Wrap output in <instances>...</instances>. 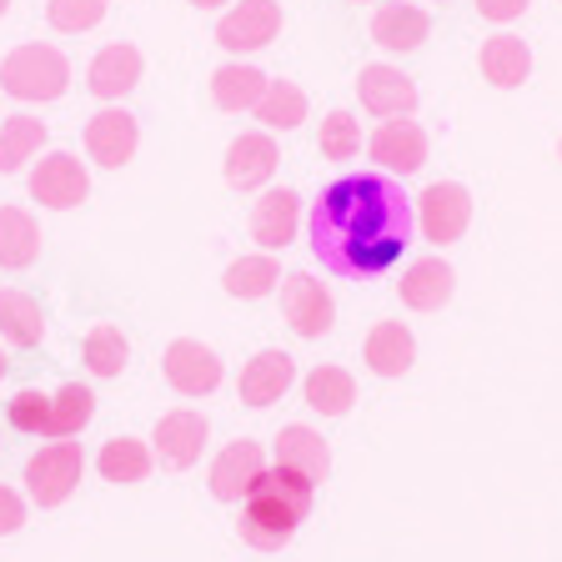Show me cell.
Listing matches in <instances>:
<instances>
[{"label": "cell", "instance_id": "obj_1", "mask_svg": "<svg viewBox=\"0 0 562 562\" xmlns=\"http://www.w3.org/2000/svg\"><path fill=\"white\" fill-rule=\"evenodd\" d=\"M312 251L316 261L337 277H382L402 261L417 232V211L412 196L376 171H357L331 181L312 201Z\"/></svg>", "mask_w": 562, "mask_h": 562}, {"label": "cell", "instance_id": "obj_2", "mask_svg": "<svg viewBox=\"0 0 562 562\" xmlns=\"http://www.w3.org/2000/svg\"><path fill=\"white\" fill-rule=\"evenodd\" d=\"M316 503V482H306L302 472L267 468L257 477V487L246 492L241 507V542L257 552H277L296 538V527L306 522Z\"/></svg>", "mask_w": 562, "mask_h": 562}, {"label": "cell", "instance_id": "obj_3", "mask_svg": "<svg viewBox=\"0 0 562 562\" xmlns=\"http://www.w3.org/2000/svg\"><path fill=\"white\" fill-rule=\"evenodd\" d=\"M70 86V60L56 46H15L0 60V91L15 101H56Z\"/></svg>", "mask_w": 562, "mask_h": 562}, {"label": "cell", "instance_id": "obj_4", "mask_svg": "<svg viewBox=\"0 0 562 562\" xmlns=\"http://www.w3.org/2000/svg\"><path fill=\"white\" fill-rule=\"evenodd\" d=\"M86 472V452L81 442H46L41 452L25 462V487H31L35 507H60L76 492Z\"/></svg>", "mask_w": 562, "mask_h": 562}, {"label": "cell", "instance_id": "obj_5", "mask_svg": "<svg viewBox=\"0 0 562 562\" xmlns=\"http://www.w3.org/2000/svg\"><path fill=\"white\" fill-rule=\"evenodd\" d=\"M468 222H472L468 187H457V181H432V187L417 196V226L427 241L452 246L457 236L468 232Z\"/></svg>", "mask_w": 562, "mask_h": 562}, {"label": "cell", "instance_id": "obj_6", "mask_svg": "<svg viewBox=\"0 0 562 562\" xmlns=\"http://www.w3.org/2000/svg\"><path fill=\"white\" fill-rule=\"evenodd\" d=\"M206 437H211V427H206V417H201V412L176 407V412H166V417L156 422L151 452L161 457V468L187 472V468H196V462H201V452H206Z\"/></svg>", "mask_w": 562, "mask_h": 562}, {"label": "cell", "instance_id": "obj_7", "mask_svg": "<svg viewBox=\"0 0 562 562\" xmlns=\"http://www.w3.org/2000/svg\"><path fill=\"white\" fill-rule=\"evenodd\" d=\"M281 316L292 322L296 337H327L331 322H337V306H331V292L306 271H292L281 281Z\"/></svg>", "mask_w": 562, "mask_h": 562}, {"label": "cell", "instance_id": "obj_8", "mask_svg": "<svg viewBox=\"0 0 562 562\" xmlns=\"http://www.w3.org/2000/svg\"><path fill=\"white\" fill-rule=\"evenodd\" d=\"M267 472V452H261V442H251V437H236V442H226L222 452H216V462H211V497L216 503H246V492L257 487V477Z\"/></svg>", "mask_w": 562, "mask_h": 562}, {"label": "cell", "instance_id": "obj_9", "mask_svg": "<svg viewBox=\"0 0 562 562\" xmlns=\"http://www.w3.org/2000/svg\"><path fill=\"white\" fill-rule=\"evenodd\" d=\"M166 367V382H171V392H181V397H211L216 386H222V357L211 347H201V341L181 337L166 347L161 357Z\"/></svg>", "mask_w": 562, "mask_h": 562}, {"label": "cell", "instance_id": "obj_10", "mask_svg": "<svg viewBox=\"0 0 562 562\" xmlns=\"http://www.w3.org/2000/svg\"><path fill=\"white\" fill-rule=\"evenodd\" d=\"M31 196L50 211H70L91 196V176L70 151H50L46 161L31 171Z\"/></svg>", "mask_w": 562, "mask_h": 562}, {"label": "cell", "instance_id": "obj_11", "mask_svg": "<svg viewBox=\"0 0 562 562\" xmlns=\"http://www.w3.org/2000/svg\"><path fill=\"white\" fill-rule=\"evenodd\" d=\"M281 31V5L277 0H241L236 11L222 15V25H216V41H222L226 50H261L271 46Z\"/></svg>", "mask_w": 562, "mask_h": 562}, {"label": "cell", "instance_id": "obj_12", "mask_svg": "<svg viewBox=\"0 0 562 562\" xmlns=\"http://www.w3.org/2000/svg\"><path fill=\"white\" fill-rule=\"evenodd\" d=\"M136 146H140V126L121 105H105V111H95V116L86 121V151H91V161L126 166L131 156H136Z\"/></svg>", "mask_w": 562, "mask_h": 562}, {"label": "cell", "instance_id": "obj_13", "mask_svg": "<svg viewBox=\"0 0 562 562\" xmlns=\"http://www.w3.org/2000/svg\"><path fill=\"white\" fill-rule=\"evenodd\" d=\"M292 382H296V362L286 357V351L267 347V351H257V357L241 367L236 392H241L246 407H271V402H281L286 392H292Z\"/></svg>", "mask_w": 562, "mask_h": 562}, {"label": "cell", "instance_id": "obj_14", "mask_svg": "<svg viewBox=\"0 0 562 562\" xmlns=\"http://www.w3.org/2000/svg\"><path fill=\"white\" fill-rule=\"evenodd\" d=\"M367 151L382 171H397V176H412L427 166V131L417 121H382L376 136L367 140Z\"/></svg>", "mask_w": 562, "mask_h": 562}, {"label": "cell", "instance_id": "obj_15", "mask_svg": "<svg viewBox=\"0 0 562 562\" xmlns=\"http://www.w3.org/2000/svg\"><path fill=\"white\" fill-rule=\"evenodd\" d=\"M357 95H362V105L372 116H386V121H402L417 111V86H412V76H402L397 66H362Z\"/></svg>", "mask_w": 562, "mask_h": 562}, {"label": "cell", "instance_id": "obj_16", "mask_svg": "<svg viewBox=\"0 0 562 562\" xmlns=\"http://www.w3.org/2000/svg\"><path fill=\"white\" fill-rule=\"evenodd\" d=\"M277 176V140L267 131H241V136L226 146V181L236 191H257Z\"/></svg>", "mask_w": 562, "mask_h": 562}, {"label": "cell", "instance_id": "obj_17", "mask_svg": "<svg viewBox=\"0 0 562 562\" xmlns=\"http://www.w3.org/2000/svg\"><path fill=\"white\" fill-rule=\"evenodd\" d=\"M271 452H277V468L302 472L306 482H327V472H331V447L322 442V432H316V427H302V422L281 427Z\"/></svg>", "mask_w": 562, "mask_h": 562}, {"label": "cell", "instance_id": "obj_18", "mask_svg": "<svg viewBox=\"0 0 562 562\" xmlns=\"http://www.w3.org/2000/svg\"><path fill=\"white\" fill-rule=\"evenodd\" d=\"M452 286H457V277H452V267H447L442 257L412 261V267L402 271V281H397L402 302H407L412 312H442V306L452 302Z\"/></svg>", "mask_w": 562, "mask_h": 562}, {"label": "cell", "instance_id": "obj_19", "mask_svg": "<svg viewBox=\"0 0 562 562\" xmlns=\"http://www.w3.org/2000/svg\"><path fill=\"white\" fill-rule=\"evenodd\" d=\"M136 81H140V50L126 46V41L95 50L91 70H86V86H91V95H101V101H121L126 91H136Z\"/></svg>", "mask_w": 562, "mask_h": 562}, {"label": "cell", "instance_id": "obj_20", "mask_svg": "<svg viewBox=\"0 0 562 562\" xmlns=\"http://www.w3.org/2000/svg\"><path fill=\"white\" fill-rule=\"evenodd\" d=\"M427 31H432V21H427V11L422 5H407V0H392V5H382V11L372 15V41L382 50H417L422 41H427Z\"/></svg>", "mask_w": 562, "mask_h": 562}, {"label": "cell", "instance_id": "obj_21", "mask_svg": "<svg viewBox=\"0 0 562 562\" xmlns=\"http://www.w3.org/2000/svg\"><path fill=\"white\" fill-rule=\"evenodd\" d=\"M296 222H302V196L296 191H267V196L251 206V236H257L267 251L286 246L296 236Z\"/></svg>", "mask_w": 562, "mask_h": 562}, {"label": "cell", "instance_id": "obj_22", "mask_svg": "<svg viewBox=\"0 0 562 562\" xmlns=\"http://www.w3.org/2000/svg\"><path fill=\"white\" fill-rule=\"evenodd\" d=\"M362 357L376 376H407L412 362H417V337H412L402 322H376Z\"/></svg>", "mask_w": 562, "mask_h": 562}, {"label": "cell", "instance_id": "obj_23", "mask_svg": "<svg viewBox=\"0 0 562 562\" xmlns=\"http://www.w3.org/2000/svg\"><path fill=\"white\" fill-rule=\"evenodd\" d=\"M302 397L312 412H322V417H347L351 402H357V376L347 372V367H312V372L302 376Z\"/></svg>", "mask_w": 562, "mask_h": 562}, {"label": "cell", "instance_id": "obj_24", "mask_svg": "<svg viewBox=\"0 0 562 562\" xmlns=\"http://www.w3.org/2000/svg\"><path fill=\"white\" fill-rule=\"evenodd\" d=\"M35 257H41V226H35V216L21 206H0V267L25 271Z\"/></svg>", "mask_w": 562, "mask_h": 562}, {"label": "cell", "instance_id": "obj_25", "mask_svg": "<svg viewBox=\"0 0 562 562\" xmlns=\"http://www.w3.org/2000/svg\"><path fill=\"white\" fill-rule=\"evenodd\" d=\"M0 337L11 341V347H41L46 341V312H41V302L5 286L0 292Z\"/></svg>", "mask_w": 562, "mask_h": 562}, {"label": "cell", "instance_id": "obj_26", "mask_svg": "<svg viewBox=\"0 0 562 562\" xmlns=\"http://www.w3.org/2000/svg\"><path fill=\"white\" fill-rule=\"evenodd\" d=\"M527 70H532V50H527L522 35H492L487 46H482V76H487L492 86H503V91H513V86L527 81Z\"/></svg>", "mask_w": 562, "mask_h": 562}, {"label": "cell", "instance_id": "obj_27", "mask_svg": "<svg viewBox=\"0 0 562 562\" xmlns=\"http://www.w3.org/2000/svg\"><path fill=\"white\" fill-rule=\"evenodd\" d=\"M151 462H156V452L146 442H136V437H111V442L101 447V457H95L101 477L105 482H121V487L151 477Z\"/></svg>", "mask_w": 562, "mask_h": 562}, {"label": "cell", "instance_id": "obj_28", "mask_svg": "<svg viewBox=\"0 0 562 562\" xmlns=\"http://www.w3.org/2000/svg\"><path fill=\"white\" fill-rule=\"evenodd\" d=\"M267 76L257 66H222L211 76V101L222 111H257V101L267 95Z\"/></svg>", "mask_w": 562, "mask_h": 562}, {"label": "cell", "instance_id": "obj_29", "mask_svg": "<svg viewBox=\"0 0 562 562\" xmlns=\"http://www.w3.org/2000/svg\"><path fill=\"white\" fill-rule=\"evenodd\" d=\"M46 146V121H35V116H5L0 121V176H11L21 171L25 161H31L35 151Z\"/></svg>", "mask_w": 562, "mask_h": 562}, {"label": "cell", "instance_id": "obj_30", "mask_svg": "<svg viewBox=\"0 0 562 562\" xmlns=\"http://www.w3.org/2000/svg\"><path fill=\"white\" fill-rule=\"evenodd\" d=\"M91 417H95V392H91V386L66 382L56 397H50V437H56V442H70V437H81Z\"/></svg>", "mask_w": 562, "mask_h": 562}, {"label": "cell", "instance_id": "obj_31", "mask_svg": "<svg viewBox=\"0 0 562 562\" xmlns=\"http://www.w3.org/2000/svg\"><path fill=\"white\" fill-rule=\"evenodd\" d=\"M277 281H281V271H277V261H271V257H241V261H232V267H226V292L241 296V302L271 296V292H277Z\"/></svg>", "mask_w": 562, "mask_h": 562}, {"label": "cell", "instance_id": "obj_32", "mask_svg": "<svg viewBox=\"0 0 562 562\" xmlns=\"http://www.w3.org/2000/svg\"><path fill=\"white\" fill-rule=\"evenodd\" d=\"M257 121H267L271 131H292V126H302V121H306V95H302V86H292V81H271V86H267V95L257 101Z\"/></svg>", "mask_w": 562, "mask_h": 562}, {"label": "cell", "instance_id": "obj_33", "mask_svg": "<svg viewBox=\"0 0 562 562\" xmlns=\"http://www.w3.org/2000/svg\"><path fill=\"white\" fill-rule=\"evenodd\" d=\"M131 362V341L121 337V327H91V337H86V367H91L95 376H121Z\"/></svg>", "mask_w": 562, "mask_h": 562}, {"label": "cell", "instance_id": "obj_34", "mask_svg": "<svg viewBox=\"0 0 562 562\" xmlns=\"http://www.w3.org/2000/svg\"><path fill=\"white\" fill-rule=\"evenodd\" d=\"M5 422L25 437H50V397L35 392V386H25V392H15V397L5 402Z\"/></svg>", "mask_w": 562, "mask_h": 562}, {"label": "cell", "instance_id": "obj_35", "mask_svg": "<svg viewBox=\"0 0 562 562\" xmlns=\"http://www.w3.org/2000/svg\"><path fill=\"white\" fill-rule=\"evenodd\" d=\"M46 21L60 35H81L95 31L105 21V0H46Z\"/></svg>", "mask_w": 562, "mask_h": 562}, {"label": "cell", "instance_id": "obj_36", "mask_svg": "<svg viewBox=\"0 0 562 562\" xmlns=\"http://www.w3.org/2000/svg\"><path fill=\"white\" fill-rule=\"evenodd\" d=\"M362 151V126L347 116V111H331L322 121V156L327 161H351V156Z\"/></svg>", "mask_w": 562, "mask_h": 562}, {"label": "cell", "instance_id": "obj_37", "mask_svg": "<svg viewBox=\"0 0 562 562\" xmlns=\"http://www.w3.org/2000/svg\"><path fill=\"white\" fill-rule=\"evenodd\" d=\"M21 522H25V497L15 487H5V482H0V538L21 532Z\"/></svg>", "mask_w": 562, "mask_h": 562}, {"label": "cell", "instance_id": "obj_38", "mask_svg": "<svg viewBox=\"0 0 562 562\" xmlns=\"http://www.w3.org/2000/svg\"><path fill=\"white\" fill-rule=\"evenodd\" d=\"M477 5V15L482 21H497V25H507V21H517V15L532 5V0H472Z\"/></svg>", "mask_w": 562, "mask_h": 562}, {"label": "cell", "instance_id": "obj_39", "mask_svg": "<svg viewBox=\"0 0 562 562\" xmlns=\"http://www.w3.org/2000/svg\"><path fill=\"white\" fill-rule=\"evenodd\" d=\"M191 5H201V11H216V5H226V0H191Z\"/></svg>", "mask_w": 562, "mask_h": 562}, {"label": "cell", "instance_id": "obj_40", "mask_svg": "<svg viewBox=\"0 0 562 562\" xmlns=\"http://www.w3.org/2000/svg\"><path fill=\"white\" fill-rule=\"evenodd\" d=\"M5 372H11V357H5V351H0V376H5Z\"/></svg>", "mask_w": 562, "mask_h": 562}, {"label": "cell", "instance_id": "obj_41", "mask_svg": "<svg viewBox=\"0 0 562 562\" xmlns=\"http://www.w3.org/2000/svg\"><path fill=\"white\" fill-rule=\"evenodd\" d=\"M5 11H11V0H0V15H5Z\"/></svg>", "mask_w": 562, "mask_h": 562}, {"label": "cell", "instance_id": "obj_42", "mask_svg": "<svg viewBox=\"0 0 562 562\" xmlns=\"http://www.w3.org/2000/svg\"><path fill=\"white\" fill-rule=\"evenodd\" d=\"M558 156H562V140H558Z\"/></svg>", "mask_w": 562, "mask_h": 562}]
</instances>
